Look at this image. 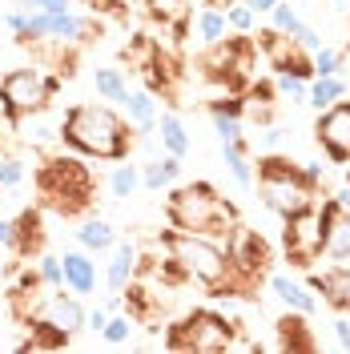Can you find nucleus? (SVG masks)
<instances>
[{"instance_id":"f257e3e1","label":"nucleus","mask_w":350,"mask_h":354,"mask_svg":"<svg viewBox=\"0 0 350 354\" xmlns=\"http://www.w3.org/2000/svg\"><path fill=\"white\" fill-rule=\"evenodd\" d=\"M157 245L174 258L181 270H185V278L197 282V286H205L210 294H246L241 286L238 270H234V258H230V250L214 238H205V234H185V230H169V234H161Z\"/></svg>"},{"instance_id":"a878e982","label":"nucleus","mask_w":350,"mask_h":354,"mask_svg":"<svg viewBox=\"0 0 350 354\" xmlns=\"http://www.w3.org/2000/svg\"><path fill=\"white\" fill-rule=\"evenodd\" d=\"M93 85H97V93H101V101H117V105H121L125 93H129L121 68H97V73H93Z\"/></svg>"},{"instance_id":"79ce46f5","label":"nucleus","mask_w":350,"mask_h":354,"mask_svg":"<svg viewBox=\"0 0 350 354\" xmlns=\"http://www.w3.org/2000/svg\"><path fill=\"white\" fill-rule=\"evenodd\" d=\"M24 21H28V12H21V8H12V12H4V28H8V32H17V37L24 32Z\"/></svg>"},{"instance_id":"6ab92c4d","label":"nucleus","mask_w":350,"mask_h":354,"mask_svg":"<svg viewBox=\"0 0 350 354\" xmlns=\"http://www.w3.org/2000/svg\"><path fill=\"white\" fill-rule=\"evenodd\" d=\"M221 161L230 165V177H234V185L238 189H254V165H250V157H246V141H221Z\"/></svg>"},{"instance_id":"7c9ffc66","label":"nucleus","mask_w":350,"mask_h":354,"mask_svg":"<svg viewBox=\"0 0 350 354\" xmlns=\"http://www.w3.org/2000/svg\"><path fill=\"white\" fill-rule=\"evenodd\" d=\"M270 17H274V28H278V32H286V37H294V32L306 24L302 17H298V8H294V4H282V0L270 8Z\"/></svg>"},{"instance_id":"473e14b6","label":"nucleus","mask_w":350,"mask_h":354,"mask_svg":"<svg viewBox=\"0 0 350 354\" xmlns=\"http://www.w3.org/2000/svg\"><path fill=\"white\" fill-rule=\"evenodd\" d=\"M24 185V161L21 157H0V189L12 194Z\"/></svg>"},{"instance_id":"dca6fc26","label":"nucleus","mask_w":350,"mask_h":354,"mask_svg":"<svg viewBox=\"0 0 350 354\" xmlns=\"http://www.w3.org/2000/svg\"><path fill=\"white\" fill-rule=\"evenodd\" d=\"M270 290H274V294H278L290 310H298V314H306V318L318 310V302H314V290L302 286V282H298V278H290V274H270Z\"/></svg>"},{"instance_id":"2eb2a0df","label":"nucleus","mask_w":350,"mask_h":354,"mask_svg":"<svg viewBox=\"0 0 350 354\" xmlns=\"http://www.w3.org/2000/svg\"><path fill=\"white\" fill-rule=\"evenodd\" d=\"M17 221V245H12V254H21V258H33V254H41L44 250V218H41V209H24L21 218H12Z\"/></svg>"},{"instance_id":"c03bdc74","label":"nucleus","mask_w":350,"mask_h":354,"mask_svg":"<svg viewBox=\"0 0 350 354\" xmlns=\"http://www.w3.org/2000/svg\"><path fill=\"white\" fill-rule=\"evenodd\" d=\"M334 201H338L342 209H350V181H347V185H342V189H338V194H334Z\"/></svg>"},{"instance_id":"a211bd4d","label":"nucleus","mask_w":350,"mask_h":354,"mask_svg":"<svg viewBox=\"0 0 350 354\" xmlns=\"http://www.w3.org/2000/svg\"><path fill=\"white\" fill-rule=\"evenodd\" d=\"M154 129H157L161 149H165L169 157H185V153H190V133H185V125H181V117H177V113H161Z\"/></svg>"},{"instance_id":"412c9836","label":"nucleus","mask_w":350,"mask_h":354,"mask_svg":"<svg viewBox=\"0 0 350 354\" xmlns=\"http://www.w3.org/2000/svg\"><path fill=\"white\" fill-rule=\"evenodd\" d=\"M77 245L89 250V254H101V250H113L117 245V234L105 218H89L81 230H77Z\"/></svg>"},{"instance_id":"c9c22d12","label":"nucleus","mask_w":350,"mask_h":354,"mask_svg":"<svg viewBox=\"0 0 350 354\" xmlns=\"http://www.w3.org/2000/svg\"><path fill=\"white\" fill-rule=\"evenodd\" d=\"M294 44H298L302 53H318V48H322L326 41H322V32H318L314 24H302V28L294 32Z\"/></svg>"},{"instance_id":"7ed1b4c3","label":"nucleus","mask_w":350,"mask_h":354,"mask_svg":"<svg viewBox=\"0 0 350 354\" xmlns=\"http://www.w3.org/2000/svg\"><path fill=\"white\" fill-rule=\"evenodd\" d=\"M165 218L174 230L185 234H205L214 242L225 245L230 230L238 225V209L221 198L210 181H194V185H177L169 201H165Z\"/></svg>"},{"instance_id":"4c0bfd02","label":"nucleus","mask_w":350,"mask_h":354,"mask_svg":"<svg viewBox=\"0 0 350 354\" xmlns=\"http://www.w3.org/2000/svg\"><path fill=\"white\" fill-rule=\"evenodd\" d=\"M258 145H262L266 153H274V149L282 145V129H278V125H262V129H258Z\"/></svg>"},{"instance_id":"a19ab883","label":"nucleus","mask_w":350,"mask_h":354,"mask_svg":"<svg viewBox=\"0 0 350 354\" xmlns=\"http://www.w3.org/2000/svg\"><path fill=\"white\" fill-rule=\"evenodd\" d=\"M105 322H109V306H97L93 314H85V326L89 330H97V334L105 330Z\"/></svg>"},{"instance_id":"4be33fe9","label":"nucleus","mask_w":350,"mask_h":354,"mask_svg":"<svg viewBox=\"0 0 350 354\" xmlns=\"http://www.w3.org/2000/svg\"><path fill=\"white\" fill-rule=\"evenodd\" d=\"M342 97H347V81H342L338 73H334V77H318V81L306 88V105L318 109V113L330 109V105H338Z\"/></svg>"},{"instance_id":"72a5a7b5","label":"nucleus","mask_w":350,"mask_h":354,"mask_svg":"<svg viewBox=\"0 0 350 354\" xmlns=\"http://www.w3.org/2000/svg\"><path fill=\"white\" fill-rule=\"evenodd\" d=\"M37 274H41V282H44L48 290H61V286H65L61 258H53V254H41V258H37Z\"/></svg>"},{"instance_id":"b1692460","label":"nucleus","mask_w":350,"mask_h":354,"mask_svg":"<svg viewBox=\"0 0 350 354\" xmlns=\"http://www.w3.org/2000/svg\"><path fill=\"white\" fill-rule=\"evenodd\" d=\"M68 338L73 334L57 330L48 322H33V334H28V342H21V351H61V346H68Z\"/></svg>"},{"instance_id":"f03ea898","label":"nucleus","mask_w":350,"mask_h":354,"mask_svg":"<svg viewBox=\"0 0 350 354\" xmlns=\"http://www.w3.org/2000/svg\"><path fill=\"white\" fill-rule=\"evenodd\" d=\"M57 137L73 153L97 157V161H125L133 149L129 121L109 105H73L61 121Z\"/></svg>"},{"instance_id":"6e6552de","label":"nucleus","mask_w":350,"mask_h":354,"mask_svg":"<svg viewBox=\"0 0 350 354\" xmlns=\"http://www.w3.org/2000/svg\"><path fill=\"white\" fill-rule=\"evenodd\" d=\"M282 250L286 258L294 266H302V270H310V266L322 258V209H318V201L314 205H306V209H298V214H290V218H282Z\"/></svg>"},{"instance_id":"1a4fd4ad","label":"nucleus","mask_w":350,"mask_h":354,"mask_svg":"<svg viewBox=\"0 0 350 354\" xmlns=\"http://www.w3.org/2000/svg\"><path fill=\"white\" fill-rule=\"evenodd\" d=\"M318 145L326 149L330 161H350V101L342 97L338 105L318 113V125H314Z\"/></svg>"},{"instance_id":"aec40b11","label":"nucleus","mask_w":350,"mask_h":354,"mask_svg":"<svg viewBox=\"0 0 350 354\" xmlns=\"http://www.w3.org/2000/svg\"><path fill=\"white\" fill-rule=\"evenodd\" d=\"M177 177H181V157H161V161H149L145 169H141V185L145 189H169V185H177Z\"/></svg>"},{"instance_id":"423d86ee","label":"nucleus","mask_w":350,"mask_h":354,"mask_svg":"<svg viewBox=\"0 0 350 354\" xmlns=\"http://www.w3.org/2000/svg\"><path fill=\"white\" fill-rule=\"evenodd\" d=\"M234 330H238V322H225V314H218V310H194L165 330V346L169 351L218 354L234 346Z\"/></svg>"},{"instance_id":"5701e85b","label":"nucleus","mask_w":350,"mask_h":354,"mask_svg":"<svg viewBox=\"0 0 350 354\" xmlns=\"http://www.w3.org/2000/svg\"><path fill=\"white\" fill-rule=\"evenodd\" d=\"M302 318H306V314L294 310V318L286 314L282 322H278V334H282L278 346H282V351H314V338L306 334V322H302Z\"/></svg>"},{"instance_id":"ddd939ff","label":"nucleus","mask_w":350,"mask_h":354,"mask_svg":"<svg viewBox=\"0 0 350 354\" xmlns=\"http://www.w3.org/2000/svg\"><path fill=\"white\" fill-rule=\"evenodd\" d=\"M61 270H65V286L73 294H93L97 290V262L89 258V250H68L61 258Z\"/></svg>"},{"instance_id":"e433bc0d","label":"nucleus","mask_w":350,"mask_h":354,"mask_svg":"<svg viewBox=\"0 0 350 354\" xmlns=\"http://www.w3.org/2000/svg\"><path fill=\"white\" fill-rule=\"evenodd\" d=\"M330 330H334V342H338V351L350 354V318L347 314H338L334 322H330Z\"/></svg>"},{"instance_id":"a18cd8bd","label":"nucleus","mask_w":350,"mask_h":354,"mask_svg":"<svg viewBox=\"0 0 350 354\" xmlns=\"http://www.w3.org/2000/svg\"><path fill=\"white\" fill-rule=\"evenodd\" d=\"M334 8H350V0H334Z\"/></svg>"},{"instance_id":"49530a36","label":"nucleus","mask_w":350,"mask_h":354,"mask_svg":"<svg viewBox=\"0 0 350 354\" xmlns=\"http://www.w3.org/2000/svg\"><path fill=\"white\" fill-rule=\"evenodd\" d=\"M121 4H137V0H121Z\"/></svg>"},{"instance_id":"393cba45","label":"nucleus","mask_w":350,"mask_h":354,"mask_svg":"<svg viewBox=\"0 0 350 354\" xmlns=\"http://www.w3.org/2000/svg\"><path fill=\"white\" fill-rule=\"evenodd\" d=\"M137 189H141V169H137V165H129V157H125V161H121V165L109 174V194L117 201H125V198H133Z\"/></svg>"},{"instance_id":"ea45409f","label":"nucleus","mask_w":350,"mask_h":354,"mask_svg":"<svg viewBox=\"0 0 350 354\" xmlns=\"http://www.w3.org/2000/svg\"><path fill=\"white\" fill-rule=\"evenodd\" d=\"M12 245H17V221L0 218V250H12Z\"/></svg>"},{"instance_id":"2f4dec72","label":"nucleus","mask_w":350,"mask_h":354,"mask_svg":"<svg viewBox=\"0 0 350 354\" xmlns=\"http://www.w3.org/2000/svg\"><path fill=\"white\" fill-rule=\"evenodd\" d=\"M342 57H347L342 48H330V44H322V48L314 53V61H310V65H314V73H318V77H334V73H342Z\"/></svg>"},{"instance_id":"9b49d317","label":"nucleus","mask_w":350,"mask_h":354,"mask_svg":"<svg viewBox=\"0 0 350 354\" xmlns=\"http://www.w3.org/2000/svg\"><path fill=\"white\" fill-rule=\"evenodd\" d=\"M33 322H48V326H57V330L65 334H77L85 326V306L77 302V294H48L37 302V314H33ZM28 322V326H33Z\"/></svg>"},{"instance_id":"f704fd0d","label":"nucleus","mask_w":350,"mask_h":354,"mask_svg":"<svg viewBox=\"0 0 350 354\" xmlns=\"http://www.w3.org/2000/svg\"><path fill=\"white\" fill-rule=\"evenodd\" d=\"M225 24H230V28H238V32H250V28H254V8H250V4H246V0H234V4H230V8H225Z\"/></svg>"},{"instance_id":"0eeeda50","label":"nucleus","mask_w":350,"mask_h":354,"mask_svg":"<svg viewBox=\"0 0 350 354\" xmlns=\"http://www.w3.org/2000/svg\"><path fill=\"white\" fill-rule=\"evenodd\" d=\"M57 88H61V81L57 77H44L41 68H8L0 77V105H4L8 125H17L24 117L41 113Z\"/></svg>"},{"instance_id":"f3484780","label":"nucleus","mask_w":350,"mask_h":354,"mask_svg":"<svg viewBox=\"0 0 350 354\" xmlns=\"http://www.w3.org/2000/svg\"><path fill=\"white\" fill-rule=\"evenodd\" d=\"M121 109H125V121H129L137 133H154V125H157V101H154V93H145V88L125 93Z\"/></svg>"},{"instance_id":"9d476101","label":"nucleus","mask_w":350,"mask_h":354,"mask_svg":"<svg viewBox=\"0 0 350 354\" xmlns=\"http://www.w3.org/2000/svg\"><path fill=\"white\" fill-rule=\"evenodd\" d=\"M322 254L334 262H350V209L334 198L322 201Z\"/></svg>"},{"instance_id":"c85d7f7f","label":"nucleus","mask_w":350,"mask_h":354,"mask_svg":"<svg viewBox=\"0 0 350 354\" xmlns=\"http://www.w3.org/2000/svg\"><path fill=\"white\" fill-rule=\"evenodd\" d=\"M306 88H310L306 77H294V73H278V77H274V93H278L282 101L306 105Z\"/></svg>"},{"instance_id":"cd10ccee","label":"nucleus","mask_w":350,"mask_h":354,"mask_svg":"<svg viewBox=\"0 0 350 354\" xmlns=\"http://www.w3.org/2000/svg\"><path fill=\"white\" fill-rule=\"evenodd\" d=\"M210 121H214V129H218L221 141H238L241 137V113H230L221 101L210 105Z\"/></svg>"},{"instance_id":"58836bf2","label":"nucleus","mask_w":350,"mask_h":354,"mask_svg":"<svg viewBox=\"0 0 350 354\" xmlns=\"http://www.w3.org/2000/svg\"><path fill=\"white\" fill-rule=\"evenodd\" d=\"M21 4L37 12H68V0H21Z\"/></svg>"},{"instance_id":"c756f323","label":"nucleus","mask_w":350,"mask_h":354,"mask_svg":"<svg viewBox=\"0 0 350 354\" xmlns=\"http://www.w3.org/2000/svg\"><path fill=\"white\" fill-rule=\"evenodd\" d=\"M133 334V318L129 314H109V322H105V330H101V338L109 342V346H125Z\"/></svg>"},{"instance_id":"4468645a","label":"nucleus","mask_w":350,"mask_h":354,"mask_svg":"<svg viewBox=\"0 0 350 354\" xmlns=\"http://www.w3.org/2000/svg\"><path fill=\"white\" fill-rule=\"evenodd\" d=\"M137 258H141V254H137L133 242L113 245V262H109V270H105V286H109V294H125V286L137 278Z\"/></svg>"},{"instance_id":"39448f33","label":"nucleus","mask_w":350,"mask_h":354,"mask_svg":"<svg viewBox=\"0 0 350 354\" xmlns=\"http://www.w3.org/2000/svg\"><path fill=\"white\" fill-rule=\"evenodd\" d=\"M258 189H262L266 209L278 214V218H290V214H298V209L318 201V185L306 181L302 165H294V161H286L278 153H266L258 161Z\"/></svg>"},{"instance_id":"20e7f679","label":"nucleus","mask_w":350,"mask_h":354,"mask_svg":"<svg viewBox=\"0 0 350 354\" xmlns=\"http://www.w3.org/2000/svg\"><path fill=\"white\" fill-rule=\"evenodd\" d=\"M37 189H41V205L61 214V218H77L93 209V174L77 157H53L44 161L37 174Z\"/></svg>"},{"instance_id":"bb28decb","label":"nucleus","mask_w":350,"mask_h":354,"mask_svg":"<svg viewBox=\"0 0 350 354\" xmlns=\"http://www.w3.org/2000/svg\"><path fill=\"white\" fill-rule=\"evenodd\" d=\"M225 32H230L225 12H218V8H201V12H197V37H201L205 44L225 41Z\"/></svg>"},{"instance_id":"37998d69","label":"nucleus","mask_w":350,"mask_h":354,"mask_svg":"<svg viewBox=\"0 0 350 354\" xmlns=\"http://www.w3.org/2000/svg\"><path fill=\"white\" fill-rule=\"evenodd\" d=\"M246 4H250V8H254V17H258V12H270L278 0H246Z\"/></svg>"},{"instance_id":"f8f14e48","label":"nucleus","mask_w":350,"mask_h":354,"mask_svg":"<svg viewBox=\"0 0 350 354\" xmlns=\"http://www.w3.org/2000/svg\"><path fill=\"white\" fill-rule=\"evenodd\" d=\"M306 286L314 290V294H322L326 306H334L338 314H350V270L347 266H334L326 274H310Z\"/></svg>"}]
</instances>
